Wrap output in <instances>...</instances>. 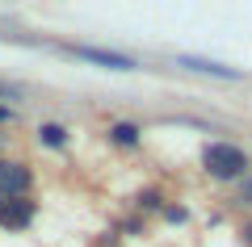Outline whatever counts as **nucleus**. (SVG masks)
<instances>
[{"mask_svg":"<svg viewBox=\"0 0 252 247\" xmlns=\"http://www.w3.org/2000/svg\"><path fill=\"white\" fill-rule=\"evenodd\" d=\"M38 218V201L34 197H0V230H30Z\"/></svg>","mask_w":252,"mask_h":247,"instance_id":"obj_4","label":"nucleus"},{"mask_svg":"<svg viewBox=\"0 0 252 247\" xmlns=\"http://www.w3.org/2000/svg\"><path fill=\"white\" fill-rule=\"evenodd\" d=\"M240 243H244V247H252V218H244V222H240Z\"/></svg>","mask_w":252,"mask_h":247,"instance_id":"obj_14","label":"nucleus"},{"mask_svg":"<svg viewBox=\"0 0 252 247\" xmlns=\"http://www.w3.org/2000/svg\"><path fill=\"white\" fill-rule=\"evenodd\" d=\"M143 226H147V218H139V214H130V218H122V222H118V230H122L126 239H135V235H143Z\"/></svg>","mask_w":252,"mask_h":247,"instance_id":"obj_10","label":"nucleus"},{"mask_svg":"<svg viewBox=\"0 0 252 247\" xmlns=\"http://www.w3.org/2000/svg\"><path fill=\"white\" fill-rule=\"evenodd\" d=\"M17 122V105H4V101H0V126H13Z\"/></svg>","mask_w":252,"mask_h":247,"instance_id":"obj_13","label":"nucleus"},{"mask_svg":"<svg viewBox=\"0 0 252 247\" xmlns=\"http://www.w3.org/2000/svg\"><path fill=\"white\" fill-rule=\"evenodd\" d=\"M130 205H135V214H139V218H147V214H160L164 205H168V197H164V189L143 185L135 197H130Z\"/></svg>","mask_w":252,"mask_h":247,"instance_id":"obj_8","label":"nucleus"},{"mask_svg":"<svg viewBox=\"0 0 252 247\" xmlns=\"http://www.w3.org/2000/svg\"><path fill=\"white\" fill-rule=\"evenodd\" d=\"M0 101L9 105V101H21V84H9V80H0Z\"/></svg>","mask_w":252,"mask_h":247,"instance_id":"obj_12","label":"nucleus"},{"mask_svg":"<svg viewBox=\"0 0 252 247\" xmlns=\"http://www.w3.org/2000/svg\"><path fill=\"white\" fill-rule=\"evenodd\" d=\"M63 55L72 59H84V63H97V67H109V71H135L139 59L126 51H114V46H89V42H59Z\"/></svg>","mask_w":252,"mask_h":247,"instance_id":"obj_2","label":"nucleus"},{"mask_svg":"<svg viewBox=\"0 0 252 247\" xmlns=\"http://www.w3.org/2000/svg\"><path fill=\"white\" fill-rule=\"evenodd\" d=\"M181 67H189V71H198V76H215V80H231V84H235V80H248V76H244V71L240 67H227V63H210V59H193V55H181Z\"/></svg>","mask_w":252,"mask_h":247,"instance_id":"obj_6","label":"nucleus"},{"mask_svg":"<svg viewBox=\"0 0 252 247\" xmlns=\"http://www.w3.org/2000/svg\"><path fill=\"white\" fill-rule=\"evenodd\" d=\"M34 168L26 159H13V155H0V197H30L34 193Z\"/></svg>","mask_w":252,"mask_h":247,"instance_id":"obj_3","label":"nucleus"},{"mask_svg":"<svg viewBox=\"0 0 252 247\" xmlns=\"http://www.w3.org/2000/svg\"><path fill=\"white\" fill-rule=\"evenodd\" d=\"M235 205H244V210H252V176L235 185Z\"/></svg>","mask_w":252,"mask_h":247,"instance_id":"obj_11","label":"nucleus"},{"mask_svg":"<svg viewBox=\"0 0 252 247\" xmlns=\"http://www.w3.org/2000/svg\"><path fill=\"white\" fill-rule=\"evenodd\" d=\"M93 247H122V243H118V235H101Z\"/></svg>","mask_w":252,"mask_h":247,"instance_id":"obj_15","label":"nucleus"},{"mask_svg":"<svg viewBox=\"0 0 252 247\" xmlns=\"http://www.w3.org/2000/svg\"><path fill=\"white\" fill-rule=\"evenodd\" d=\"M105 142L114 151H139L143 147V126L130 122V117H118V122L105 126Z\"/></svg>","mask_w":252,"mask_h":247,"instance_id":"obj_5","label":"nucleus"},{"mask_svg":"<svg viewBox=\"0 0 252 247\" xmlns=\"http://www.w3.org/2000/svg\"><path fill=\"white\" fill-rule=\"evenodd\" d=\"M160 218L168 222V226H185V222L193 218V214H189V205H181V201H168V205L160 210Z\"/></svg>","mask_w":252,"mask_h":247,"instance_id":"obj_9","label":"nucleus"},{"mask_svg":"<svg viewBox=\"0 0 252 247\" xmlns=\"http://www.w3.org/2000/svg\"><path fill=\"white\" fill-rule=\"evenodd\" d=\"M34 138H38L42 151H67V147H72V130H67L63 122H38Z\"/></svg>","mask_w":252,"mask_h":247,"instance_id":"obj_7","label":"nucleus"},{"mask_svg":"<svg viewBox=\"0 0 252 247\" xmlns=\"http://www.w3.org/2000/svg\"><path fill=\"white\" fill-rule=\"evenodd\" d=\"M198 164H202V176L215 180V185H240V180L252 176V155L240 147V142H231V138L202 142Z\"/></svg>","mask_w":252,"mask_h":247,"instance_id":"obj_1","label":"nucleus"}]
</instances>
